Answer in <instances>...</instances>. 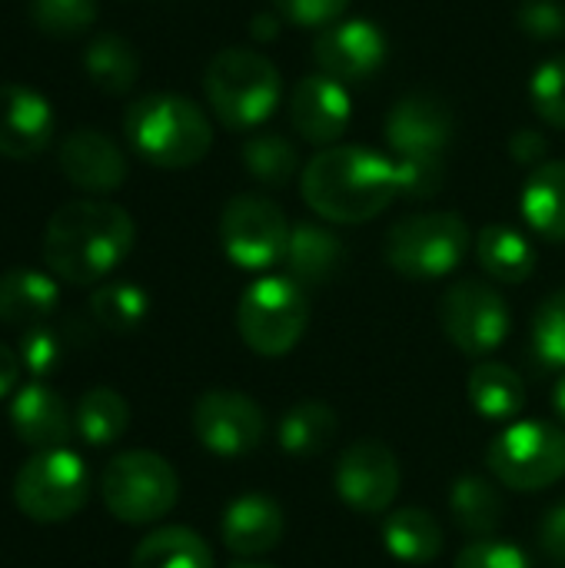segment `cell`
<instances>
[{
  "label": "cell",
  "instance_id": "29",
  "mask_svg": "<svg viewBox=\"0 0 565 568\" xmlns=\"http://www.w3.org/2000/svg\"><path fill=\"white\" fill-rule=\"evenodd\" d=\"M130 568H213V552L193 529L163 526L133 549Z\"/></svg>",
  "mask_w": 565,
  "mask_h": 568
},
{
  "label": "cell",
  "instance_id": "25",
  "mask_svg": "<svg viewBox=\"0 0 565 568\" xmlns=\"http://www.w3.org/2000/svg\"><path fill=\"white\" fill-rule=\"evenodd\" d=\"M476 256L496 283H526L536 270L533 243L506 223H490L476 236Z\"/></svg>",
  "mask_w": 565,
  "mask_h": 568
},
{
  "label": "cell",
  "instance_id": "13",
  "mask_svg": "<svg viewBox=\"0 0 565 568\" xmlns=\"http://www.w3.org/2000/svg\"><path fill=\"white\" fill-rule=\"evenodd\" d=\"M396 453L380 439H356L336 463V496L360 516H383L400 493Z\"/></svg>",
  "mask_w": 565,
  "mask_h": 568
},
{
  "label": "cell",
  "instance_id": "38",
  "mask_svg": "<svg viewBox=\"0 0 565 568\" xmlns=\"http://www.w3.org/2000/svg\"><path fill=\"white\" fill-rule=\"evenodd\" d=\"M400 176V196L406 200H426L436 196L446 183V156H413V160H393Z\"/></svg>",
  "mask_w": 565,
  "mask_h": 568
},
{
  "label": "cell",
  "instance_id": "1",
  "mask_svg": "<svg viewBox=\"0 0 565 568\" xmlns=\"http://www.w3.org/2000/svg\"><path fill=\"white\" fill-rule=\"evenodd\" d=\"M130 213L107 200H70L53 210L43 230V263L70 286H93L133 250Z\"/></svg>",
  "mask_w": 565,
  "mask_h": 568
},
{
  "label": "cell",
  "instance_id": "19",
  "mask_svg": "<svg viewBox=\"0 0 565 568\" xmlns=\"http://www.w3.org/2000/svg\"><path fill=\"white\" fill-rule=\"evenodd\" d=\"M10 426L20 443L40 449H60L73 433V413L47 383H27L10 399Z\"/></svg>",
  "mask_w": 565,
  "mask_h": 568
},
{
  "label": "cell",
  "instance_id": "27",
  "mask_svg": "<svg viewBox=\"0 0 565 568\" xmlns=\"http://www.w3.org/2000/svg\"><path fill=\"white\" fill-rule=\"evenodd\" d=\"M450 513L456 526L473 539H490L503 526V493L483 476H460L450 493Z\"/></svg>",
  "mask_w": 565,
  "mask_h": 568
},
{
  "label": "cell",
  "instance_id": "3",
  "mask_svg": "<svg viewBox=\"0 0 565 568\" xmlns=\"http://www.w3.org/2000/svg\"><path fill=\"white\" fill-rule=\"evenodd\" d=\"M123 133L137 156L160 170L196 166L213 146L206 113L180 93H147L123 113Z\"/></svg>",
  "mask_w": 565,
  "mask_h": 568
},
{
  "label": "cell",
  "instance_id": "39",
  "mask_svg": "<svg viewBox=\"0 0 565 568\" xmlns=\"http://www.w3.org/2000/svg\"><path fill=\"white\" fill-rule=\"evenodd\" d=\"M453 568H533V562L516 542L490 536V539H473L470 546H463Z\"/></svg>",
  "mask_w": 565,
  "mask_h": 568
},
{
  "label": "cell",
  "instance_id": "22",
  "mask_svg": "<svg viewBox=\"0 0 565 568\" xmlns=\"http://www.w3.org/2000/svg\"><path fill=\"white\" fill-rule=\"evenodd\" d=\"M60 303L57 276L40 270H7L0 273V323L13 329L40 326Z\"/></svg>",
  "mask_w": 565,
  "mask_h": 568
},
{
  "label": "cell",
  "instance_id": "31",
  "mask_svg": "<svg viewBox=\"0 0 565 568\" xmlns=\"http://www.w3.org/2000/svg\"><path fill=\"white\" fill-rule=\"evenodd\" d=\"M127 426H130V406L110 386L87 389L73 406V433L87 446H110L127 433Z\"/></svg>",
  "mask_w": 565,
  "mask_h": 568
},
{
  "label": "cell",
  "instance_id": "14",
  "mask_svg": "<svg viewBox=\"0 0 565 568\" xmlns=\"http://www.w3.org/2000/svg\"><path fill=\"white\" fill-rule=\"evenodd\" d=\"M313 57L323 73L340 83L370 80L386 63V33L363 17L336 20L320 30L313 43Z\"/></svg>",
  "mask_w": 565,
  "mask_h": 568
},
{
  "label": "cell",
  "instance_id": "36",
  "mask_svg": "<svg viewBox=\"0 0 565 568\" xmlns=\"http://www.w3.org/2000/svg\"><path fill=\"white\" fill-rule=\"evenodd\" d=\"M533 349L546 366H565V290L546 296L536 310Z\"/></svg>",
  "mask_w": 565,
  "mask_h": 568
},
{
  "label": "cell",
  "instance_id": "35",
  "mask_svg": "<svg viewBox=\"0 0 565 568\" xmlns=\"http://www.w3.org/2000/svg\"><path fill=\"white\" fill-rule=\"evenodd\" d=\"M529 100L543 123L565 130V53L549 57L533 70L529 80Z\"/></svg>",
  "mask_w": 565,
  "mask_h": 568
},
{
  "label": "cell",
  "instance_id": "42",
  "mask_svg": "<svg viewBox=\"0 0 565 568\" xmlns=\"http://www.w3.org/2000/svg\"><path fill=\"white\" fill-rule=\"evenodd\" d=\"M509 153L519 160V163H526V166H543L546 163V156H549V140L539 133V130H516L513 133V140H509Z\"/></svg>",
  "mask_w": 565,
  "mask_h": 568
},
{
  "label": "cell",
  "instance_id": "23",
  "mask_svg": "<svg viewBox=\"0 0 565 568\" xmlns=\"http://www.w3.org/2000/svg\"><path fill=\"white\" fill-rule=\"evenodd\" d=\"M466 393H470L473 409L493 423H509L526 409L523 376L500 359H480L470 373Z\"/></svg>",
  "mask_w": 565,
  "mask_h": 568
},
{
  "label": "cell",
  "instance_id": "46",
  "mask_svg": "<svg viewBox=\"0 0 565 568\" xmlns=\"http://www.w3.org/2000/svg\"><path fill=\"white\" fill-rule=\"evenodd\" d=\"M553 409H556V416L563 419V426H565V379L553 389Z\"/></svg>",
  "mask_w": 565,
  "mask_h": 568
},
{
  "label": "cell",
  "instance_id": "34",
  "mask_svg": "<svg viewBox=\"0 0 565 568\" xmlns=\"http://www.w3.org/2000/svg\"><path fill=\"white\" fill-rule=\"evenodd\" d=\"M30 20L50 37H80L97 20V0H30Z\"/></svg>",
  "mask_w": 565,
  "mask_h": 568
},
{
  "label": "cell",
  "instance_id": "43",
  "mask_svg": "<svg viewBox=\"0 0 565 568\" xmlns=\"http://www.w3.org/2000/svg\"><path fill=\"white\" fill-rule=\"evenodd\" d=\"M539 546H543V552H546L553 562L565 566V506H556V509L543 519V526H539Z\"/></svg>",
  "mask_w": 565,
  "mask_h": 568
},
{
  "label": "cell",
  "instance_id": "10",
  "mask_svg": "<svg viewBox=\"0 0 565 568\" xmlns=\"http://www.w3.org/2000/svg\"><path fill=\"white\" fill-rule=\"evenodd\" d=\"M290 220L280 203L240 193L220 213V243L233 266L240 270H270L283 263L290 243Z\"/></svg>",
  "mask_w": 565,
  "mask_h": 568
},
{
  "label": "cell",
  "instance_id": "6",
  "mask_svg": "<svg viewBox=\"0 0 565 568\" xmlns=\"http://www.w3.org/2000/svg\"><path fill=\"white\" fill-rule=\"evenodd\" d=\"M310 300L290 276H260L250 283L236 306L240 339L266 359L286 356L306 333Z\"/></svg>",
  "mask_w": 565,
  "mask_h": 568
},
{
  "label": "cell",
  "instance_id": "5",
  "mask_svg": "<svg viewBox=\"0 0 565 568\" xmlns=\"http://www.w3.org/2000/svg\"><path fill=\"white\" fill-rule=\"evenodd\" d=\"M100 496L113 519L127 526H150L170 516L176 506L180 476L163 456L150 449H130L103 466Z\"/></svg>",
  "mask_w": 565,
  "mask_h": 568
},
{
  "label": "cell",
  "instance_id": "12",
  "mask_svg": "<svg viewBox=\"0 0 565 568\" xmlns=\"http://www.w3.org/2000/svg\"><path fill=\"white\" fill-rule=\"evenodd\" d=\"M193 433L200 446L213 456L236 459L253 453L266 436L263 409L233 389H210L193 406Z\"/></svg>",
  "mask_w": 565,
  "mask_h": 568
},
{
  "label": "cell",
  "instance_id": "9",
  "mask_svg": "<svg viewBox=\"0 0 565 568\" xmlns=\"http://www.w3.org/2000/svg\"><path fill=\"white\" fill-rule=\"evenodd\" d=\"M486 469L516 493L549 489L565 476V433L539 419L513 423L490 443Z\"/></svg>",
  "mask_w": 565,
  "mask_h": 568
},
{
  "label": "cell",
  "instance_id": "41",
  "mask_svg": "<svg viewBox=\"0 0 565 568\" xmlns=\"http://www.w3.org/2000/svg\"><path fill=\"white\" fill-rule=\"evenodd\" d=\"M276 13L296 27H330L336 20H343V10L350 7V0H273Z\"/></svg>",
  "mask_w": 565,
  "mask_h": 568
},
{
  "label": "cell",
  "instance_id": "2",
  "mask_svg": "<svg viewBox=\"0 0 565 568\" xmlns=\"http://www.w3.org/2000/svg\"><path fill=\"white\" fill-rule=\"evenodd\" d=\"M306 206L330 223H366L400 196L396 163L366 146H323L300 173Z\"/></svg>",
  "mask_w": 565,
  "mask_h": 568
},
{
  "label": "cell",
  "instance_id": "37",
  "mask_svg": "<svg viewBox=\"0 0 565 568\" xmlns=\"http://www.w3.org/2000/svg\"><path fill=\"white\" fill-rule=\"evenodd\" d=\"M17 356H20V366L40 383V379H47L60 366L63 346H60V336L50 326L40 323V326L23 329L20 343H17Z\"/></svg>",
  "mask_w": 565,
  "mask_h": 568
},
{
  "label": "cell",
  "instance_id": "4",
  "mask_svg": "<svg viewBox=\"0 0 565 568\" xmlns=\"http://www.w3.org/2000/svg\"><path fill=\"white\" fill-rule=\"evenodd\" d=\"M203 93L226 130H260L280 106V70L270 57L246 47L220 50L203 73Z\"/></svg>",
  "mask_w": 565,
  "mask_h": 568
},
{
  "label": "cell",
  "instance_id": "7",
  "mask_svg": "<svg viewBox=\"0 0 565 568\" xmlns=\"http://www.w3.org/2000/svg\"><path fill=\"white\" fill-rule=\"evenodd\" d=\"M90 499V469L87 463L60 449L33 453L13 476V503L30 523H67Z\"/></svg>",
  "mask_w": 565,
  "mask_h": 568
},
{
  "label": "cell",
  "instance_id": "44",
  "mask_svg": "<svg viewBox=\"0 0 565 568\" xmlns=\"http://www.w3.org/2000/svg\"><path fill=\"white\" fill-rule=\"evenodd\" d=\"M20 356L13 346L0 343V399L3 396H13L17 393V379H20Z\"/></svg>",
  "mask_w": 565,
  "mask_h": 568
},
{
  "label": "cell",
  "instance_id": "17",
  "mask_svg": "<svg viewBox=\"0 0 565 568\" xmlns=\"http://www.w3.org/2000/svg\"><path fill=\"white\" fill-rule=\"evenodd\" d=\"M53 136L50 100L23 83H0V156L30 160Z\"/></svg>",
  "mask_w": 565,
  "mask_h": 568
},
{
  "label": "cell",
  "instance_id": "20",
  "mask_svg": "<svg viewBox=\"0 0 565 568\" xmlns=\"http://www.w3.org/2000/svg\"><path fill=\"white\" fill-rule=\"evenodd\" d=\"M283 529H286V519H283L280 503L270 496H260V493L233 499L223 513V523H220L223 546L243 559H253V556L276 549L283 539Z\"/></svg>",
  "mask_w": 565,
  "mask_h": 568
},
{
  "label": "cell",
  "instance_id": "45",
  "mask_svg": "<svg viewBox=\"0 0 565 568\" xmlns=\"http://www.w3.org/2000/svg\"><path fill=\"white\" fill-rule=\"evenodd\" d=\"M250 30H253L256 40H273V37L280 33V23H276V17H270V13H256Z\"/></svg>",
  "mask_w": 565,
  "mask_h": 568
},
{
  "label": "cell",
  "instance_id": "32",
  "mask_svg": "<svg viewBox=\"0 0 565 568\" xmlns=\"http://www.w3.org/2000/svg\"><path fill=\"white\" fill-rule=\"evenodd\" d=\"M243 166L253 180H260L263 186H286L293 183V176L300 173V153L296 146L283 136V133H270L260 130L243 143Z\"/></svg>",
  "mask_w": 565,
  "mask_h": 568
},
{
  "label": "cell",
  "instance_id": "11",
  "mask_svg": "<svg viewBox=\"0 0 565 568\" xmlns=\"http://www.w3.org/2000/svg\"><path fill=\"white\" fill-rule=\"evenodd\" d=\"M440 323H443L446 339L460 353L483 359L503 346V339L509 336L513 316L500 290H493L483 280H460L443 296Z\"/></svg>",
  "mask_w": 565,
  "mask_h": 568
},
{
  "label": "cell",
  "instance_id": "26",
  "mask_svg": "<svg viewBox=\"0 0 565 568\" xmlns=\"http://www.w3.org/2000/svg\"><path fill=\"white\" fill-rule=\"evenodd\" d=\"M383 542H386L393 559L410 562V566H423L443 552V529L430 513L406 506V509H396L383 519Z\"/></svg>",
  "mask_w": 565,
  "mask_h": 568
},
{
  "label": "cell",
  "instance_id": "33",
  "mask_svg": "<svg viewBox=\"0 0 565 568\" xmlns=\"http://www.w3.org/2000/svg\"><path fill=\"white\" fill-rule=\"evenodd\" d=\"M90 313L110 333H133L150 313V300L137 283H103L90 296Z\"/></svg>",
  "mask_w": 565,
  "mask_h": 568
},
{
  "label": "cell",
  "instance_id": "8",
  "mask_svg": "<svg viewBox=\"0 0 565 568\" xmlns=\"http://www.w3.org/2000/svg\"><path fill=\"white\" fill-rule=\"evenodd\" d=\"M470 240L456 213H413L386 233V263L406 280H443L466 260Z\"/></svg>",
  "mask_w": 565,
  "mask_h": 568
},
{
  "label": "cell",
  "instance_id": "30",
  "mask_svg": "<svg viewBox=\"0 0 565 568\" xmlns=\"http://www.w3.org/2000/svg\"><path fill=\"white\" fill-rule=\"evenodd\" d=\"M83 70L90 77L93 87H100L103 93H127L137 77H140V57L133 50V43L120 33H100L97 40H90V47L83 50Z\"/></svg>",
  "mask_w": 565,
  "mask_h": 568
},
{
  "label": "cell",
  "instance_id": "18",
  "mask_svg": "<svg viewBox=\"0 0 565 568\" xmlns=\"http://www.w3.org/2000/svg\"><path fill=\"white\" fill-rule=\"evenodd\" d=\"M60 170L83 193H113L127 180L123 150L100 130L80 126L60 143Z\"/></svg>",
  "mask_w": 565,
  "mask_h": 568
},
{
  "label": "cell",
  "instance_id": "24",
  "mask_svg": "<svg viewBox=\"0 0 565 568\" xmlns=\"http://www.w3.org/2000/svg\"><path fill=\"white\" fill-rule=\"evenodd\" d=\"M523 216L549 243H565V160H546L523 186Z\"/></svg>",
  "mask_w": 565,
  "mask_h": 568
},
{
  "label": "cell",
  "instance_id": "40",
  "mask_svg": "<svg viewBox=\"0 0 565 568\" xmlns=\"http://www.w3.org/2000/svg\"><path fill=\"white\" fill-rule=\"evenodd\" d=\"M516 20L533 40H556L565 33V7L559 0H523Z\"/></svg>",
  "mask_w": 565,
  "mask_h": 568
},
{
  "label": "cell",
  "instance_id": "15",
  "mask_svg": "<svg viewBox=\"0 0 565 568\" xmlns=\"http://www.w3.org/2000/svg\"><path fill=\"white\" fill-rule=\"evenodd\" d=\"M453 110L433 93H406L393 103L386 116V143L393 160L413 156H446L453 136Z\"/></svg>",
  "mask_w": 565,
  "mask_h": 568
},
{
  "label": "cell",
  "instance_id": "21",
  "mask_svg": "<svg viewBox=\"0 0 565 568\" xmlns=\"http://www.w3.org/2000/svg\"><path fill=\"white\" fill-rule=\"evenodd\" d=\"M343 240L320 226V223H296L290 230V243H286V256H283V266H286V276L293 283H300L303 290L310 286H323L330 283L340 266H343Z\"/></svg>",
  "mask_w": 565,
  "mask_h": 568
},
{
  "label": "cell",
  "instance_id": "28",
  "mask_svg": "<svg viewBox=\"0 0 565 568\" xmlns=\"http://www.w3.org/2000/svg\"><path fill=\"white\" fill-rule=\"evenodd\" d=\"M340 433V419L326 403H296L286 409L276 429V443L286 456L310 459L320 456Z\"/></svg>",
  "mask_w": 565,
  "mask_h": 568
},
{
  "label": "cell",
  "instance_id": "16",
  "mask_svg": "<svg viewBox=\"0 0 565 568\" xmlns=\"http://www.w3.org/2000/svg\"><path fill=\"white\" fill-rule=\"evenodd\" d=\"M353 120V103L346 83L333 80L330 73L303 77L290 93V123L306 143L333 146Z\"/></svg>",
  "mask_w": 565,
  "mask_h": 568
},
{
  "label": "cell",
  "instance_id": "47",
  "mask_svg": "<svg viewBox=\"0 0 565 568\" xmlns=\"http://www.w3.org/2000/svg\"><path fill=\"white\" fill-rule=\"evenodd\" d=\"M233 568H273V566H256V562H253V566H233Z\"/></svg>",
  "mask_w": 565,
  "mask_h": 568
}]
</instances>
